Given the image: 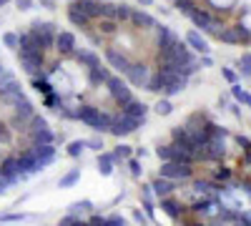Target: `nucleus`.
<instances>
[{
  "instance_id": "nucleus-1",
  "label": "nucleus",
  "mask_w": 251,
  "mask_h": 226,
  "mask_svg": "<svg viewBox=\"0 0 251 226\" xmlns=\"http://www.w3.org/2000/svg\"><path fill=\"white\" fill-rule=\"evenodd\" d=\"M75 118L80 121V123H86L88 128H93V131H111V123H113V118L111 116H106V113H100V108H96V106H80L78 111H75Z\"/></svg>"
},
{
  "instance_id": "nucleus-2",
  "label": "nucleus",
  "mask_w": 251,
  "mask_h": 226,
  "mask_svg": "<svg viewBox=\"0 0 251 226\" xmlns=\"http://www.w3.org/2000/svg\"><path fill=\"white\" fill-rule=\"evenodd\" d=\"M161 176L169 181H186L194 176V163H178V161H163Z\"/></svg>"
},
{
  "instance_id": "nucleus-3",
  "label": "nucleus",
  "mask_w": 251,
  "mask_h": 226,
  "mask_svg": "<svg viewBox=\"0 0 251 226\" xmlns=\"http://www.w3.org/2000/svg\"><path fill=\"white\" fill-rule=\"evenodd\" d=\"M106 88H108L111 98L116 100V103H118L121 108H123L126 103H131V100H133V93H131L128 83H126V80H121L118 75H111V78L106 80Z\"/></svg>"
},
{
  "instance_id": "nucleus-4",
  "label": "nucleus",
  "mask_w": 251,
  "mask_h": 226,
  "mask_svg": "<svg viewBox=\"0 0 251 226\" xmlns=\"http://www.w3.org/2000/svg\"><path fill=\"white\" fill-rule=\"evenodd\" d=\"M30 33L35 35V40L40 43V48L48 50L55 46V25L53 23H33Z\"/></svg>"
},
{
  "instance_id": "nucleus-5",
  "label": "nucleus",
  "mask_w": 251,
  "mask_h": 226,
  "mask_svg": "<svg viewBox=\"0 0 251 226\" xmlns=\"http://www.w3.org/2000/svg\"><path fill=\"white\" fill-rule=\"evenodd\" d=\"M141 123H143V121H138V118H133V116L121 113V116L113 118L108 133H113V136H128V133H133L136 128H141Z\"/></svg>"
},
{
  "instance_id": "nucleus-6",
  "label": "nucleus",
  "mask_w": 251,
  "mask_h": 226,
  "mask_svg": "<svg viewBox=\"0 0 251 226\" xmlns=\"http://www.w3.org/2000/svg\"><path fill=\"white\" fill-rule=\"evenodd\" d=\"M126 78H128V83L131 86H136V88H146L149 86V78H151V71H149V66L146 63H131V68H128V73H126Z\"/></svg>"
},
{
  "instance_id": "nucleus-7",
  "label": "nucleus",
  "mask_w": 251,
  "mask_h": 226,
  "mask_svg": "<svg viewBox=\"0 0 251 226\" xmlns=\"http://www.w3.org/2000/svg\"><path fill=\"white\" fill-rule=\"evenodd\" d=\"M15 108V116H13V121H10V126L13 128H23V126H28V123H30V118L35 116V108H33V103H30V100H20V103L18 106H13Z\"/></svg>"
},
{
  "instance_id": "nucleus-8",
  "label": "nucleus",
  "mask_w": 251,
  "mask_h": 226,
  "mask_svg": "<svg viewBox=\"0 0 251 226\" xmlns=\"http://www.w3.org/2000/svg\"><path fill=\"white\" fill-rule=\"evenodd\" d=\"M46 63V50H30V53H23L20 50V66H23L30 75H35Z\"/></svg>"
},
{
  "instance_id": "nucleus-9",
  "label": "nucleus",
  "mask_w": 251,
  "mask_h": 226,
  "mask_svg": "<svg viewBox=\"0 0 251 226\" xmlns=\"http://www.w3.org/2000/svg\"><path fill=\"white\" fill-rule=\"evenodd\" d=\"M0 176H3V178L10 183V186L20 181L23 171H20V163H18V158H15V156H10V158H5L3 163H0Z\"/></svg>"
},
{
  "instance_id": "nucleus-10",
  "label": "nucleus",
  "mask_w": 251,
  "mask_h": 226,
  "mask_svg": "<svg viewBox=\"0 0 251 226\" xmlns=\"http://www.w3.org/2000/svg\"><path fill=\"white\" fill-rule=\"evenodd\" d=\"M106 60H108L111 68H116V71L123 73V75L128 73V68H131V63H133L128 55H126V53H118L116 48H108V50H106Z\"/></svg>"
},
{
  "instance_id": "nucleus-11",
  "label": "nucleus",
  "mask_w": 251,
  "mask_h": 226,
  "mask_svg": "<svg viewBox=\"0 0 251 226\" xmlns=\"http://www.w3.org/2000/svg\"><path fill=\"white\" fill-rule=\"evenodd\" d=\"M55 50L63 53V55H73L75 53V35L71 30L55 33Z\"/></svg>"
},
{
  "instance_id": "nucleus-12",
  "label": "nucleus",
  "mask_w": 251,
  "mask_h": 226,
  "mask_svg": "<svg viewBox=\"0 0 251 226\" xmlns=\"http://www.w3.org/2000/svg\"><path fill=\"white\" fill-rule=\"evenodd\" d=\"M68 20H71L75 28H86V30L93 25V18H91L86 10H80L75 3H71V8H68Z\"/></svg>"
},
{
  "instance_id": "nucleus-13",
  "label": "nucleus",
  "mask_w": 251,
  "mask_h": 226,
  "mask_svg": "<svg viewBox=\"0 0 251 226\" xmlns=\"http://www.w3.org/2000/svg\"><path fill=\"white\" fill-rule=\"evenodd\" d=\"M18 158V163H20V171H25V174H38L40 169H46L43 163H40L33 153H30V149H25L20 156H15Z\"/></svg>"
},
{
  "instance_id": "nucleus-14",
  "label": "nucleus",
  "mask_w": 251,
  "mask_h": 226,
  "mask_svg": "<svg viewBox=\"0 0 251 226\" xmlns=\"http://www.w3.org/2000/svg\"><path fill=\"white\" fill-rule=\"evenodd\" d=\"M30 153L43 163V166H48V163H53L55 158V149H53V143H33L30 146Z\"/></svg>"
},
{
  "instance_id": "nucleus-15",
  "label": "nucleus",
  "mask_w": 251,
  "mask_h": 226,
  "mask_svg": "<svg viewBox=\"0 0 251 226\" xmlns=\"http://www.w3.org/2000/svg\"><path fill=\"white\" fill-rule=\"evenodd\" d=\"M25 96H23V91H20V86L15 83H8L5 88H0V100H3V103H8V106H18L20 100H23Z\"/></svg>"
},
{
  "instance_id": "nucleus-16",
  "label": "nucleus",
  "mask_w": 251,
  "mask_h": 226,
  "mask_svg": "<svg viewBox=\"0 0 251 226\" xmlns=\"http://www.w3.org/2000/svg\"><path fill=\"white\" fill-rule=\"evenodd\" d=\"M171 75H176V73H166V71H161V68H158L156 73H151L146 91H151V93H163V88H166V83L171 80Z\"/></svg>"
},
{
  "instance_id": "nucleus-17",
  "label": "nucleus",
  "mask_w": 251,
  "mask_h": 226,
  "mask_svg": "<svg viewBox=\"0 0 251 226\" xmlns=\"http://www.w3.org/2000/svg\"><path fill=\"white\" fill-rule=\"evenodd\" d=\"M131 23H133L136 28L151 30V28H156V18L149 15V13H143V10H136V8H133V13H131Z\"/></svg>"
},
{
  "instance_id": "nucleus-18",
  "label": "nucleus",
  "mask_w": 251,
  "mask_h": 226,
  "mask_svg": "<svg viewBox=\"0 0 251 226\" xmlns=\"http://www.w3.org/2000/svg\"><path fill=\"white\" fill-rule=\"evenodd\" d=\"M108 78H111L108 68H103L100 63L93 66V68H88V83H91V86H106Z\"/></svg>"
},
{
  "instance_id": "nucleus-19",
  "label": "nucleus",
  "mask_w": 251,
  "mask_h": 226,
  "mask_svg": "<svg viewBox=\"0 0 251 226\" xmlns=\"http://www.w3.org/2000/svg\"><path fill=\"white\" fill-rule=\"evenodd\" d=\"M121 113H126V116H133V118H138V121H146V113H149V106L146 103H141V100H131V103H126L123 106V111Z\"/></svg>"
},
{
  "instance_id": "nucleus-20",
  "label": "nucleus",
  "mask_w": 251,
  "mask_h": 226,
  "mask_svg": "<svg viewBox=\"0 0 251 226\" xmlns=\"http://www.w3.org/2000/svg\"><path fill=\"white\" fill-rule=\"evenodd\" d=\"M186 83H188V78H181V75H171V80L166 83V88H163V96L166 98H171V96H178L183 88H186Z\"/></svg>"
},
{
  "instance_id": "nucleus-21",
  "label": "nucleus",
  "mask_w": 251,
  "mask_h": 226,
  "mask_svg": "<svg viewBox=\"0 0 251 226\" xmlns=\"http://www.w3.org/2000/svg\"><path fill=\"white\" fill-rule=\"evenodd\" d=\"M151 189L156 191V196H158V199H163V196H171L176 186H174V181H169V178L158 176V178H156V181L151 183Z\"/></svg>"
},
{
  "instance_id": "nucleus-22",
  "label": "nucleus",
  "mask_w": 251,
  "mask_h": 226,
  "mask_svg": "<svg viewBox=\"0 0 251 226\" xmlns=\"http://www.w3.org/2000/svg\"><path fill=\"white\" fill-rule=\"evenodd\" d=\"M118 28H121V23H118V20H113V18H100V20H98V33L106 35V38L116 35Z\"/></svg>"
},
{
  "instance_id": "nucleus-23",
  "label": "nucleus",
  "mask_w": 251,
  "mask_h": 226,
  "mask_svg": "<svg viewBox=\"0 0 251 226\" xmlns=\"http://www.w3.org/2000/svg\"><path fill=\"white\" fill-rule=\"evenodd\" d=\"M30 138H33V143H53L55 141V136H53V131L48 126L30 128Z\"/></svg>"
},
{
  "instance_id": "nucleus-24",
  "label": "nucleus",
  "mask_w": 251,
  "mask_h": 226,
  "mask_svg": "<svg viewBox=\"0 0 251 226\" xmlns=\"http://www.w3.org/2000/svg\"><path fill=\"white\" fill-rule=\"evenodd\" d=\"M73 58L78 60L80 66H86V68H93V66H98V63H100V58H98L96 53H91V50H75V53H73Z\"/></svg>"
},
{
  "instance_id": "nucleus-25",
  "label": "nucleus",
  "mask_w": 251,
  "mask_h": 226,
  "mask_svg": "<svg viewBox=\"0 0 251 226\" xmlns=\"http://www.w3.org/2000/svg\"><path fill=\"white\" fill-rule=\"evenodd\" d=\"M186 43H188V48H194V50H199V53H208L206 40H203L196 30H188V35H186Z\"/></svg>"
},
{
  "instance_id": "nucleus-26",
  "label": "nucleus",
  "mask_w": 251,
  "mask_h": 226,
  "mask_svg": "<svg viewBox=\"0 0 251 226\" xmlns=\"http://www.w3.org/2000/svg\"><path fill=\"white\" fill-rule=\"evenodd\" d=\"M131 13H133V8L128 3H116L113 18L118 20V23H131Z\"/></svg>"
},
{
  "instance_id": "nucleus-27",
  "label": "nucleus",
  "mask_w": 251,
  "mask_h": 226,
  "mask_svg": "<svg viewBox=\"0 0 251 226\" xmlns=\"http://www.w3.org/2000/svg\"><path fill=\"white\" fill-rule=\"evenodd\" d=\"M113 153H100L98 156V171L103 174V176H111L113 174Z\"/></svg>"
},
{
  "instance_id": "nucleus-28",
  "label": "nucleus",
  "mask_w": 251,
  "mask_h": 226,
  "mask_svg": "<svg viewBox=\"0 0 251 226\" xmlns=\"http://www.w3.org/2000/svg\"><path fill=\"white\" fill-rule=\"evenodd\" d=\"M161 209L169 214V216H174V219L181 216V203H176V201L169 199V196H163V199H161Z\"/></svg>"
},
{
  "instance_id": "nucleus-29",
  "label": "nucleus",
  "mask_w": 251,
  "mask_h": 226,
  "mask_svg": "<svg viewBox=\"0 0 251 226\" xmlns=\"http://www.w3.org/2000/svg\"><path fill=\"white\" fill-rule=\"evenodd\" d=\"M78 178H80V169H73L71 174H66V176L60 178V189H71Z\"/></svg>"
},
{
  "instance_id": "nucleus-30",
  "label": "nucleus",
  "mask_w": 251,
  "mask_h": 226,
  "mask_svg": "<svg viewBox=\"0 0 251 226\" xmlns=\"http://www.w3.org/2000/svg\"><path fill=\"white\" fill-rule=\"evenodd\" d=\"M83 149H86V141H71V143H68V153H71L73 158H78V156L83 153Z\"/></svg>"
},
{
  "instance_id": "nucleus-31",
  "label": "nucleus",
  "mask_w": 251,
  "mask_h": 226,
  "mask_svg": "<svg viewBox=\"0 0 251 226\" xmlns=\"http://www.w3.org/2000/svg\"><path fill=\"white\" fill-rule=\"evenodd\" d=\"M131 156V146H118L116 151H113V161L118 163V161H126Z\"/></svg>"
},
{
  "instance_id": "nucleus-32",
  "label": "nucleus",
  "mask_w": 251,
  "mask_h": 226,
  "mask_svg": "<svg viewBox=\"0 0 251 226\" xmlns=\"http://www.w3.org/2000/svg\"><path fill=\"white\" fill-rule=\"evenodd\" d=\"M156 111H158L161 116H169V113L174 111V106H171V100H169V98H163V100H158V103H156Z\"/></svg>"
},
{
  "instance_id": "nucleus-33",
  "label": "nucleus",
  "mask_w": 251,
  "mask_h": 226,
  "mask_svg": "<svg viewBox=\"0 0 251 226\" xmlns=\"http://www.w3.org/2000/svg\"><path fill=\"white\" fill-rule=\"evenodd\" d=\"M3 43H5V48H18V33H3Z\"/></svg>"
},
{
  "instance_id": "nucleus-34",
  "label": "nucleus",
  "mask_w": 251,
  "mask_h": 226,
  "mask_svg": "<svg viewBox=\"0 0 251 226\" xmlns=\"http://www.w3.org/2000/svg\"><path fill=\"white\" fill-rule=\"evenodd\" d=\"M10 128L5 126V123H0V143H10Z\"/></svg>"
},
{
  "instance_id": "nucleus-35",
  "label": "nucleus",
  "mask_w": 251,
  "mask_h": 226,
  "mask_svg": "<svg viewBox=\"0 0 251 226\" xmlns=\"http://www.w3.org/2000/svg\"><path fill=\"white\" fill-rule=\"evenodd\" d=\"M234 96H236V98L241 100L244 106H251V96H249V93H244L241 88H234Z\"/></svg>"
},
{
  "instance_id": "nucleus-36",
  "label": "nucleus",
  "mask_w": 251,
  "mask_h": 226,
  "mask_svg": "<svg viewBox=\"0 0 251 226\" xmlns=\"http://www.w3.org/2000/svg\"><path fill=\"white\" fill-rule=\"evenodd\" d=\"M241 73H251V53H246L244 58H241Z\"/></svg>"
},
{
  "instance_id": "nucleus-37",
  "label": "nucleus",
  "mask_w": 251,
  "mask_h": 226,
  "mask_svg": "<svg viewBox=\"0 0 251 226\" xmlns=\"http://www.w3.org/2000/svg\"><path fill=\"white\" fill-rule=\"evenodd\" d=\"M103 226H126V221L118 219V216H113V219H108V221H103Z\"/></svg>"
},
{
  "instance_id": "nucleus-38",
  "label": "nucleus",
  "mask_w": 251,
  "mask_h": 226,
  "mask_svg": "<svg viewBox=\"0 0 251 226\" xmlns=\"http://www.w3.org/2000/svg\"><path fill=\"white\" fill-rule=\"evenodd\" d=\"M128 166H131V174H133V176H141V163H138V161L131 158V161H128Z\"/></svg>"
},
{
  "instance_id": "nucleus-39",
  "label": "nucleus",
  "mask_w": 251,
  "mask_h": 226,
  "mask_svg": "<svg viewBox=\"0 0 251 226\" xmlns=\"http://www.w3.org/2000/svg\"><path fill=\"white\" fill-rule=\"evenodd\" d=\"M15 3H18L20 10H30L33 8V0H15Z\"/></svg>"
},
{
  "instance_id": "nucleus-40",
  "label": "nucleus",
  "mask_w": 251,
  "mask_h": 226,
  "mask_svg": "<svg viewBox=\"0 0 251 226\" xmlns=\"http://www.w3.org/2000/svg\"><path fill=\"white\" fill-rule=\"evenodd\" d=\"M86 146H91V149H103V143H100V138H91V141H86Z\"/></svg>"
},
{
  "instance_id": "nucleus-41",
  "label": "nucleus",
  "mask_w": 251,
  "mask_h": 226,
  "mask_svg": "<svg viewBox=\"0 0 251 226\" xmlns=\"http://www.w3.org/2000/svg\"><path fill=\"white\" fill-rule=\"evenodd\" d=\"M8 186H10V183H8V181H5V178H3V176H0V194H3V191H5V189H8Z\"/></svg>"
},
{
  "instance_id": "nucleus-42",
  "label": "nucleus",
  "mask_w": 251,
  "mask_h": 226,
  "mask_svg": "<svg viewBox=\"0 0 251 226\" xmlns=\"http://www.w3.org/2000/svg\"><path fill=\"white\" fill-rule=\"evenodd\" d=\"M138 3H141V5H146V8H149V5L153 3V0H138Z\"/></svg>"
},
{
  "instance_id": "nucleus-43",
  "label": "nucleus",
  "mask_w": 251,
  "mask_h": 226,
  "mask_svg": "<svg viewBox=\"0 0 251 226\" xmlns=\"http://www.w3.org/2000/svg\"><path fill=\"white\" fill-rule=\"evenodd\" d=\"M43 5H48V8H53V0H40Z\"/></svg>"
},
{
  "instance_id": "nucleus-44",
  "label": "nucleus",
  "mask_w": 251,
  "mask_h": 226,
  "mask_svg": "<svg viewBox=\"0 0 251 226\" xmlns=\"http://www.w3.org/2000/svg\"><path fill=\"white\" fill-rule=\"evenodd\" d=\"M10 3V0H0V8H3V5H8Z\"/></svg>"
}]
</instances>
